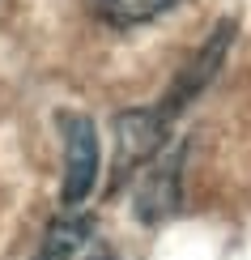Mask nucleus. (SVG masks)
<instances>
[{"label": "nucleus", "instance_id": "f257e3e1", "mask_svg": "<svg viewBox=\"0 0 251 260\" xmlns=\"http://www.w3.org/2000/svg\"><path fill=\"white\" fill-rule=\"evenodd\" d=\"M170 115L162 107H136V111L115 115V171H111V192L124 188L145 162H154L166 149Z\"/></svg>", "mask_w": 251, "mask_h": 260}, {"label": "nucleus", "instance_id": "f03ea898", "mask_svg": "<svg viewBox=\"0 0 251 260\" xmlns=\"http://www.w3.org/2000/svg\"><path fill=\"white\" fill-rule=\"evenodd\" d=\"M56 128L64 137V188L60 197L68 209L90 201L94 183H98V167H102V145H98V128L90 115L81 111H60Z\"/></svg>", "mask_w": 251, "mask_h": 260}, {"label": "nucleus", "instance_id": "7ed1b4c3", "mask_svg": "<svg viewBox=\"0 0 251 260\" xmlns=\"http://www.w3.org/2000/svg\"><path fill=\"white\" fill-rule=\"evenodd\" d=\"M179 162H183V149H162L154 162L136 171L140 183H136V218L140 222H162L174 213L179 205Z\"/></svg>", "mask_w": 251, "mask_h": 260}, {"label": "nucleus", "instance_id": "20e7f679", "mask_svg": "<svg viewBox=\"0 0 251 260\" xmlns=\"http://www.w3.org/2000/svg\"><path fill=\"white\" fill-rule=\"evenodd\" d=\"M230 43H234V21H222V26H217L213 35H209V43H204V47H200V51H196V56L188 60V69L179 73L174 90H170L166 99L158 103L162 111L170 115V120H174V115H179L183 107H188V103L196 99V94L204 90V85L213 81V73L222 69V60H226V51H230Z\"/></svg>", "mask_w": 251, "mask_h": 260}, {"label": "nucleus", "instance_id": "39448f33", "mask_svg": "<svg viewBox=\"0 0 251 260\" xmlns=\"http://www.w3.org/2000/svg\"><path fill=\"white\" fill-rule=\"evenodd\" d=\"M34 260H115V252L90 218H60L43 235Z\"/></svg>", "mask_w": 251, "mask_h": 260}, {"label": "nucleus", "instance_id": "423d86ee", "mask_svg": "<svg viewBox=\"0 0 251 260\" xmlns=\"http://www.w3.org/2000/svg\"><path fill=\"white\" fill-rule=\"evenodd\" d=\"M174 5H179V0H90L94 13L102 17L106 26H119V30L145 26V21H154V17H162V13H170Z\"/></svg>", "mask_w": 251, "mask_h": 260}]
</instances>
